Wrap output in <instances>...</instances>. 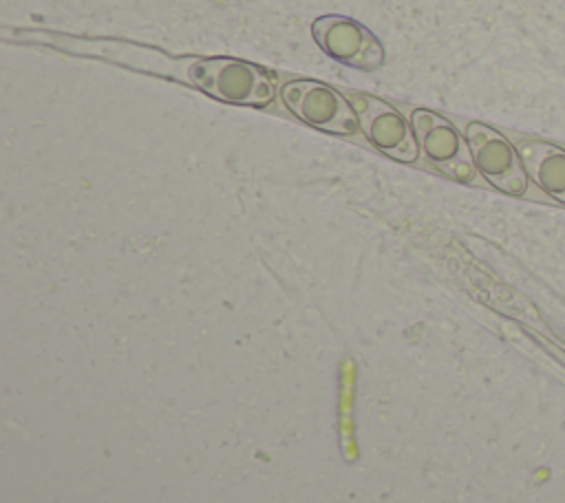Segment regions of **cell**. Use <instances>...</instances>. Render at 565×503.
<instances>
[{
	"instance_id": "6da1fadb",
	"label": "cell",
	"mask_w": 565,
	"mask_h": 503,
	"mask_svg": "<svg viewBox=\"0 0 565 503\" xmlns=\"http://www.w3.org/2000/svg\"><path fill=\"white\" fill-rule=\"evenodd\" d=\"M280 99L291 115L300 121L331 132V135H355L360 119L353 106L331 86L316 79H291L282 84Z\"/></svg>"
},
{
	"instance_id": "7a4b0ae2",
	"label": "cell",
	"mask_w": 565,
	"mask_h": 503,
	"mask_svg": "<svg viewBox=\"0 0 565 503\" xmlns=\"http://www.w3.org/2000/svg\"><path fill=\"white\" fill-rule=\"evenodd\" d=\"M466 141L477 170L490 185L512 196L525 194L527 172L521 154L501 132L486 124L470 121L466 126Z\"/></svg>"
},
{
	"instance_id": "3957f363",
	"label": "cell",
	"mask_w": 565,
	"mask_h": 503,
	"mask_svg": "<svg viewBox=\"0 0 565 503\" xmlns=\"http://www.w3.org/2000/svg\"><path fill=\"white\" fill-rule=\"evenodd\" d=\"M417 143L422 146L426 159L446 176L470 183L477 174L468 141L461 139L457 128L441 115L433 110H413L411 115Z\"/></svg>"
},
{
	"instance_id": "277c9868",
	"label": "cell",
	"mask_w": 565,
	"mask_h": 503,
	"mask_svg": "<svg viewBox=\"0 0 565 503\" xmlns=\"http://www.w3.org/2000/svg\"><path fill=\"white\" fill-rule=\"evenodd\" d=\"M311 35L329 57L344 66L375 71L384 64L382 42L364 24L347 15H322L313 20Z\"/></svg>"
},
{
	"instance_id": "5b68a950",
	"label": "cell",
	"mask_w": 565,
	"mask_h": 503,
	"mask_svg": "<svg viewBox=\"0 0 565 503\" xmlns=\"http://www.w3.org/2000/svg\"><path fill=\"white\" fill-rule=\"evenodd\" d=\"M353 104L369 141L380 152L402 163H413L417 159L419 143L415 130H411L408 121L391 104L373 95H355Z\"/></svg>"
},
{
	"instance_id": "8992f818",
	"label": "cell",
	"mask_w": 565,
	"mask_h": 503,
	"mask_svg": "<svg viewBox=\"0 0 565 503\" xmlns=\"http://www.w3.org/2000/svg\"><path fill=\"white\" fill-rule=\"evenodd\" d=\"M516 150L527 176L547 196L565 203V150L541 139H519Z\"/></svg>"
}]
</instances>
